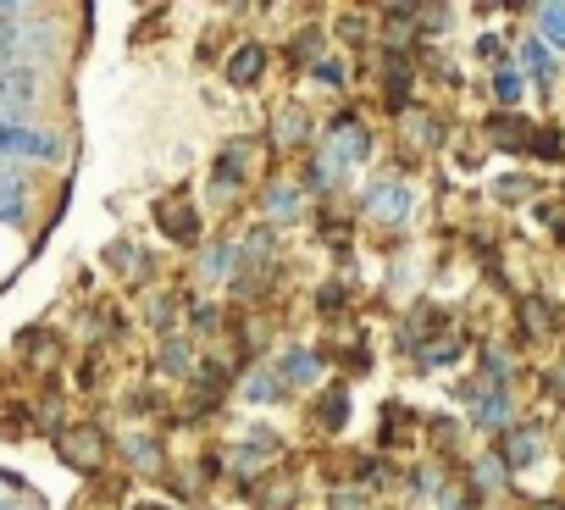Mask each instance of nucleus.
<instances>
[{
  "mask_svg": "<svg viewBox=\"0 0 565 510\" xmlns=\"http://www.w3.org/2000/svg\"><path fill=\"white\" fill-rule=\"evenodd\" d=\"M317 422H322V427H344V422H350V389H328V394L317 400Z\"/></svg>",
  "mask_w": 565,
  "mask_h": 510,
  "instance_id": "nucleus-11",
  "label": "nucleus"
},
{
  "mask_svg": "<svg viewBox=\"0 0 565 510\" xmlns=\"http://www.w3.org/2000/svg\"><path fill=\"white\" fill-rule=\"evenodd\" d=\"M156 222H161V233H172L178 244H194V238H200V216L189 211V200H161V205H156Z\"/></svg>",
  "mask_w": 565,
  "mask_h": 510,
  "instance_id": "nucleus-5",
  "label": "nucleus"
},
{
  "mask_svg": "<svg viewBox=\"0 0 565 510\" xmlns=\"http://www.w3.org/2000/svg\"><path fill=\"white\" fill-rule=\"evenodd\" d=\"M161 366H172V372L189 366V344H183L178 333H167V344H161Z\"/></svg>",
  "mask_w": 565,
  "mask_h": 510,
  "instance_id": "nucleus-17",
  "label": "nucleus"
},
{
  "mask_svg": "<svg viewBox=\"0 0 565 510\" xmlns=\"http://www.w3.org/2000/svg\"><path fill=\"white\" fill-rule=\"evenodd\" d=\"M23 205H29V183H23V172H18L12 161H0V216L18 222Z\"/></svg>",
  "mask_w": 565,
  "mask_h": 510,
  "instance_id": "nucleus-7",
  "label": "nucleus"
},
{
  "mask_svg": "<svg viewBox=\"0 0 565 510\" xmlns=\"http://www.w3.org/2000/svg\"><path fill=\"white\" fill-rule=\"evenodd\" d=\"M504 460H510V466H526V460H537V433H526V427H510V433H504Z\"/></svg>",
  "mask_w": 565,
  "mask_h": 510,
  "instance_id": "nucleus-12",
  "label": "nucleus"
},
{
  "mask_svg": "<svg viewBox=\"0 0 565 510\" xmlns=\"http://www.w3.org/2000/svg\"><path fill=\"white\" fill-rule=\"evenodd\" d=\"M255 156H260V145H255V139H233V145L216 156V167H211V194H222V200H227V194H238V189H244V178L255 172V167H249Z\"/></svg>",
  "mask_w": 565,
  "mask_h": 510,
  "instance_id": "nucleus-2",
  "label": "nucleus"
},
{
  "mask_svg": "<svg viewBox=\"0 0 565 510\" xmlns=\"http://www.w3.org/2000/svg\"><path fill=\"white\" fill-rule=\"evenodd\" d=\"M289 378H317V361H311V355H295V361H289Z\"/></svg>",
  "mask_w": 565,
  "mask_h": 510,
  "instance_id": "nucleus-23",
  "label": "nucleus"
},
{
  "mask_svg": "<svg viewBox=\"0 0 565 510\" xmlns=\"http://www.w3.org/2000/svg\"><path fill=\"white\" fill-rule=\"evenodd\" d=\"M62 145L51 139V134H40V128H29V123H7L0 117V161H51Z\"/></svg>",
  "mask_w": 565,
  "mask_h": 510,
  "instance_id": "nucleus-4",
  "label": "nucleus"
},
{
  "mask_svg": "<svg viewBox=\"0 0 565 510\" xmlns=\"http://www.w3.org/2000/svg\"><path fill=\"white\" fill-rule=\"evenodd\" d=\"M493 95H499L504 106H515V100H521V73H510V67H499V73H493Z\"/></svg>",
  "mask_w": 565,
  "mask_h": 510,
  "instance_id": "nucleus-14",
  "label": "nucleus"
},
{
  "mask_svg": "<svg viewBox=\"0 0 565 510\" xmlns=\"http://www.w3.org/2000/svg\"><path fill=\"white\" fill-rule=\"evenodd\" d=\"M317 51H322V34H300V40L289 45V56H295V62H311Z\"/></svg>",
  "mask_w": 565,
  "mask_h": 510,
  "instance_id": "nucleus-21",
  "label": "nucleus"
},
{
  "mask_svg": "<svg viewBox=\"0 0 565 510\" xmlns=\"http://www.w3.org/2000/svg\"><path fill=\"white\" fill-rule=\"evenodd\" d=\"M260 73H266V51L249 40V45H238L233 56H227V84H238V89H249V84H260Z\"/></svg>",
  "mask_w": 565,
  "mask_h": 510,
  "instance_id": "nucleus-6",
  "label": "nucleus"
},
{
  "mask_svg": "<svg viewBox=\"0 0 565 510\" xmlns=\"http://www.w3.org/2000/svg\"><path fill=\"white\" fill-rule=\"evenodd\" d=\"M526 150H532V156H543V161H559V156H565L559 134H548V128H543V134H532V145H526Z\"/></svg>",
  "mask_w": 565,
  "mask_h": 510,
  "instance_id": "nucleus-16",
  "label": "nucleus"
},
{
  "mask_svg": "<svg viewBox=\"0 0 565 510\" xmlns=\"http://www.w3.org/2000/svg\"><path fill=\"white\" fill-rule=\"evenodd\" d=\"M488 139H493L499 150H526V145H532V134H526L521 117H493V123H488Z\"/></svg>",
  "mask_w": 565,
  "mask_h": 510,
  "instance_id": "nucleus-10",
  "label": "nucleus"
},
{
  "mask_svg": "<svg viewBox=\"0 0 565 510\" xmlns=\"http://www.w3.org/2000/svg\"><path fill=\"white\" fill-rule=\"evenodd\" d=\"M339 40L361 45V40H366V18H361V12H344V18H339Z\"/></svg>",
  "mask_w": 565,
  "mask_h": 510,
  "instance_id": "nucleus-18",
  "label": "nucleus"
},
{
  "mask_svg": "<svg viewBox=\"0 0 565 510\" xmlns=\"http://www.w3.org/2000/svg\"><path fill=\"white\" fill-rule=\"evenodd\" d=\"M366 205H372V216L399 222V216L411 211V189H405V183H377V189L366 194Z\"/></svg>",
  "mask_w": 565,
  "mask_h": 510,
  "instance_id": "nucleus-9",
  "label": "nucleus"
},
{
  "mask_svg": "<svg viewBox=\"0 0 565 510\" xmlns=\"http://www.w3.org/2000/svg\"><path fill=\"white\" fill-rule=\"evenodd\" d=\"M366 150H372V134L344 117V123L333 128V161H366Z\"/></svg>",
  "mask_w": 565,
  "mask_h": 510,
  "instance_id": "nucleus-8",
  "label": "nucleus"
},
{
  "mask_svg": "<svg viewBox=\"0 0 565 510\" xmlns=\"http://www.w3.org/2000/svg\"><path fill=\"white\" fill-rule=\"evenodd\" d=\"M537 29H543L548 45L565 51V0H548V7H537Z\"/></svg>",
  "mask_w": 565,
  "mask_h": 510,
  "instance_id": "nucleus-13",
  "label": "nucleus"
},
{
  "mask_svg": "<svg viewBox=\"0 0 565 510\" xmlns=\"http://www.w3.org/2000/svg\"><path fill=\"white\" fill-rule=\"evenodd\" d=\"M139 510H167V504H139Z\"/></svg>",
  "mask_w": 565,
  "mask_h": 510,
  "instance_id": "nucleus-24",
  "label": "nucleus"
},
{
  "mask_svg": "<svg viewBox=\"0 0 565 510\" xmlns=\"http://www.w3.org/2000/svg\"><path fill=\"white\" fill-rule=\"evenodd\" d=\"M244 394H249V400H255V405H271V400H277V394H282V389H277V378H271V372H255V378H249V389H244Z\"/></svg>",
  "mask_w": 565,
  "mask_h": 510,
  "instance_id": "nucleus-15",
  "label": "nucleus"
},
{
  "mask_svg": "<svg viewBox=\"0 0 565 510\" xmlns=\"http://www.w3.org/2000/svg\"><path fill=\"white\" fill-rule=\"evenodd\" d=\"M526 67H532V78H554V73H548V56H543L537 40H526Z\"/></svg>",
  "mask_w": 565,
  "mask_h": 510,
  "instance_id": "nucleus-22",
  "label": "nucleus"
},
{
  "mask_svg": "<svg viewBox=\"0 0 565 510\" xmlns=\"http://www.w3.org/2000/svg\"><path fill=\"white\" fill-rule=\"evenodd\" d=\"M521 317H526V322H532L537 333H548V322H554V317H548V306H543V300H532V295H526V306H521Z\"/></svg>",
  "mask_w": 565,
  "mask_h": 510,
  "instance_id": "nucleus-19",
  "label": "nucleus"
},
{
  "mask_svg": "<svg viewBox=\"0 0 565 510\" xmlns=\"http://www.w3.org/2000/svg\"><path fill=\"white\" fill-rule=\"evenodd\" d=\"M333 510H372V499H366L361 488H339V493H333Z\"/></svg>",
  "mask_w": 565,
  "mask_h": 510,
  "instance_id": "nucleus-20",
  "label": "nucleus"
},
{
  "mask_svg": "<svg viewBox=\"0 0 565 510\" xmlns=\"http://www.w3.org/2000/svg\"><path fill=\"white\" fill-rule=\"evenodd\" d=\"M56 455L73 471H100L106 466V433L100 427H62L56 433Z\"/></svg>",
  "mask_w": 565,
  "mask_h": 510,
  "instance_id": "nucleus-3",
  "label": "nucleus"
},
{
  "mask_svg": "<svg viewBox=\"0 0 565 510\" xmlns=\"http://www.w3.org/2000/svg\"><path fill=\"white\" fill-rule=\"evenodd\" d=\"M40 89H45V78H40V67H34V62H12V67H0V117L18 123L12 111H29V106L40 100Z\"/></svg>",
  "mask_w": 565,
  "mask_h": 510,
  "instance_id": "nucleus-1",
  "label": "nucleus"
}]
</instances>
